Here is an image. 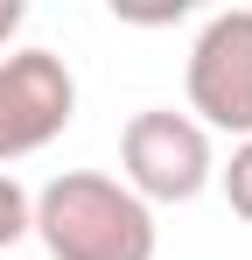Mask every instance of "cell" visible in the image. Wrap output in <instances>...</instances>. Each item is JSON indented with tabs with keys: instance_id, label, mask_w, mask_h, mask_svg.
I'll return each mask as SVG.
<instances>
[{
	"instance_id": "cell-2",
	"label": "cell",
	"mask_w": 252,
	"mask_h": 260,
	"mask_svg": "<svg viewBox=\"0 0 252 260\" xmlns=\"http://www.w3.org/2000/svg\"><path fill=\"white\" fill-rule=\"evenodd\" d=\"M119 183L154 211V204H189L203 197L210 176H217V155H210V134L175 113V106H147L119 127Z\"/></svg>"
},
{
	"instance_id": "cell-3",
	"label": "cell",
	"mask_w": 252,
	"mask_h": 260,
	"mask_svg": "<svg viewBox=\"0 0 252 260\" xmlns=\"http://www.w3.org/2000/svg\"><path fill=\"white\" fill-rule=\"evenodd\" d=\"M182 91H189V120L203 134L252 141V7H224L196 28Z\"/></svg>"
},
{
	"instance_id": "cell-7",
	"label": "cell",
	"mask_w": 252,
	"mask_h": 260,
	"mask_svg": "<svg viewBox=\"0 0 252 260\" xmlns=\"http://www.w3.org/2000/svg\"><path fill=\"white\" fill-rule=\"evenodd\" d=\"M21 21H28V7H21V0H0V49L21 36Z\"/></svg>"
},
{
	"instance_id": "cell-6",
	"label": "cell",
	"mask_w": 252,
	"mask_h": 260,
	"mask_svg": "<svg viewBox=\"0 0 252 260\" xmlns=\"http://www.w3.org/2000/svg\"><path fill=\"white\" fill-rule=\"evenodd\" d=\"M28 211H35V204H28V190H21L14 176L0 169V253H7V246L28 232Z\"/></svg>"
},
{
	"instance_id": "cell-1",
	"label": "cell",
	"mask_w": 252,
	"mask_h": 260,
	"mask_svg": "<svg viewBox=\"0 0 252 260\" xmlns=\"http://www.w3.org/2000/svg\"><path fill=\"white\" fill-rule=\"evenodd\" d=\"M28 232L49 260H154V211L126 190L119 176L98 169H63L28 197Z\"/></svg>"
},
{
	"instance_id": "cell-5",
	"label": "cell",
	"mask_w": 252,
	"mask_h": 260,
	"mask_svg": "<svg viewBox=\"0 0 252 260\" xmlns=\"http://www.w3.org/2000/svg\"><path fill=\"white\" fill-rule=\"evenodd\" d=\"M217 183H224V204L252 225V141H238V148H231V162L217 169Z\"/></svg>"
},
{
	"instance_id": "cell-4",
	"label": "cell",
	"mask_w": 252,
	"mask_h": 260,
	"mask_svg": "<svg viewBox=\"0 0 252 260\" xmlns=\"http://www.w3.org/2000/svg\"><path fill=\"white\" fill-rule=\"evenodd\" d=\"M77 120V78L56 49L0 56V162H28Z\"/></svg>"
}]
</instances>
